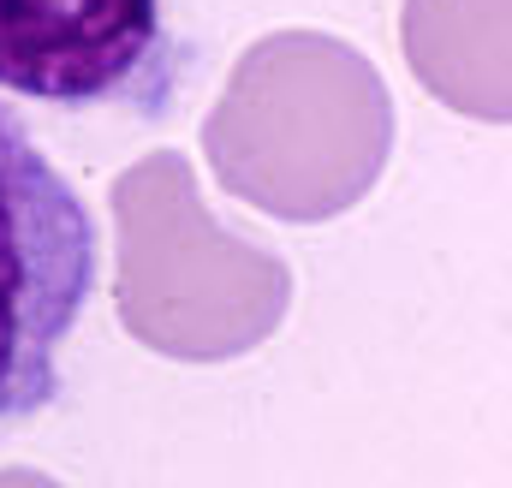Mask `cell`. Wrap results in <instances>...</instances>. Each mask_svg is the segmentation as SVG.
Returning a JSON list of instances; mask_svg holds the SVG:
<instances>
[{
  "label": "cell",
  "mask_w": 512,
  "mask_h": 488,
  "mask_svg": "<svg viewBox=\"0 0 512 488\" xmlns=\"http://www.w3.org/2000/svg\"><path fill=\"white\" fill-rule=\"evenodd\" d=\"M102 274V239L72 179L0 102V435L60 399V352Z\"/></svg>",
  "instance_id": "cell-1"
},
{
  "label": "cell",
  "mask_w": 512,
  "mask_h": 488,
  "mask_svg": "<svg viewBox=\"0 0 512 488\" xmlns=\"http://www.w3.org/2000/svg\"><path fill=\"white\" fill-rule=\"evenodd\" d=\"M179 42L161 0H0V90L48 108L161 114Z\"/></svg>",
  "instance_id": "cell-2"
}]
</instances>
